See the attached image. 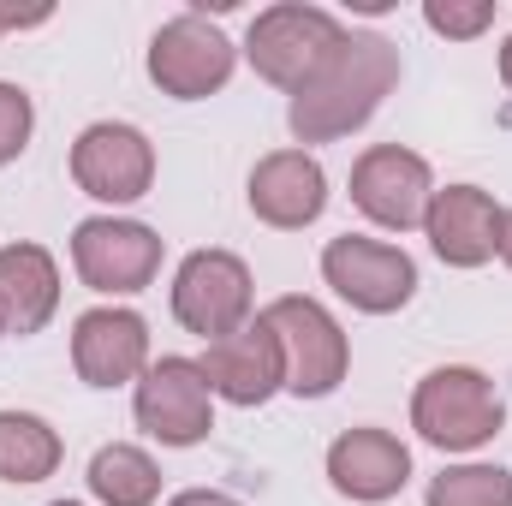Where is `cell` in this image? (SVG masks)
<instances>
[{
    "label": "cell",
    "mask_w": 512,
    "mask_h": 506,
    "mask_svg": "<svg viewBox=\"0 0 512 506\" xmlns=\"http://www.w3.org/2000/svg\"><path fill=\"white\" fill-rule=\"evenodd\" d=\"M399 84V48L376 30H346V42L322 60V72L292 90L286 126L298 143H334L370 126V114L382 108Z\"/></svg>",
    "instance_id": "6da1fadb"
},
{
    "label": "cell",
    "mask_w": 512,
    "mask_h": 506,
    "mask_svg": "<svg viewBox=\"0 0 512 506\" xmlns=\"http://www.w3.org/2000/svg\"><path fill=\"white\" fill-rule=\"evenodd\" d=\"M501 423H507V405L495 381L471 364H441L411 393V429L441 453H477L501 435Z\"/></svg>",
    "instance_id": "7a4b0ae2"
},
{
    "label": "cell",
    "mask_w": 512,
    "mask_h": 506,
    "mask_svg": "<svg viewBox=\"0 0 512 506\" xmlns=\"http://www.w3.org/2000/svg\"><path fill=\"white\" fill-rule=\"evenodd\" d=\"M346 42V24L328 12V6H304V0H286V6H268L256 12L251 30H245V60L262 84L274 90H304L322 60Z\"/></svg>",
    "instance_id": "3957f363"
},
{
    "label": "cell",
    "mask_w": 512,
    "mask_h": 506,
    "mask_svg": "<svg viewBox=\"0 0 512 506\" xmlns=\"http://www.w3.org/2000/svg\"><path fill=\"white\" fill-rule=\"evenodd\" d=\"M262 322H268V334H274V346H280L286 393H298V399H328V393L346 381V370H352L346 328H340L316 298L286 292V298H274V304L262 310Z\"/></svg>",
    "instance_id": "277c9868"
},
{
    "label": "cell",
    "mask_w": 512,
    "mask_h": 506,
    "mask_svg": "<svg viewBox=\"0 0 512 506\" xmlns=\"http://www.w3.org/2000/svg\"><path fill=\"white\" fill-rule=\"evenodd\" d=\"M233 66H239V48L203 12H179L149 36V78L173 102H203V96L227 90Z\"/></svg>",
    "instance_id": "5b68a950"
},
{
    "label": "cell",
    "mask_w": 512,
    "mask_h": 506,
    "mask_svg": "<svg viewBox=\"0 0 512 506\" xmlns=\"http://www.w3.org/2000/svg\"><path fill=\"white\" fill-rule=\"evenodd\" d=\"M137 429L161 447H197L215 429V393L197 358H155L131 393Z\"/></svg>",
    "instance_id": "8992f818"
},
{
    "label": "cell",
    "mask_w": 512,
    "mask_h": 506,
    "mask_svg": "<svg viewBox=\"0 0 512 506\" xmlns=\"http://www.w3.org/2000/svg\"><path fill=\"white\" fill-rule=\"evenodd\" d=\"M251 268L233 251H191L173 274V316L197 340H227L251 322Z\"/></svg>",
    "instance_id": "52a82bcc"
},
{
    "label": "cell",
    "mask_w": 512,
    "mask_h": 506,
    "mask_svg": "<svg viewBox=\"0 0 512 506\" xmlns=\"http://www.w3.org/2000/svg\"><path fill=\"white\" fill-rule=\"evenodd\" d=\"M72 268L90 292L102 298H131L161 274V239L143 221L120 215H90L72 227Z\"/></svg>",
    "instance_id": "ba28073f"
},
{
    "label": "cell",
    "mask_w": 512,
    "mask_h": 506,
    "mask_svg": "<svg viewBox=\"0 0 512 506\" xmlns=\"http://www.w3.org/2000/svg\"><path fill=\"white\" fill-rule=\"evenodd\" d=\"M322 280L364 316H393L411 304L417 292V262L387 245V239H364V233H340L322 245Z\"/></svg>",
    "instance_id": "9c48e42d"
},
{
    "label": "cell",
    "mask_w": 512,
    "mask_h": 506,
    "mask_svg": "<svg viewBox=\"0 0 512 506\" xmlns=\"http://www.w3.org/2000/svg\"><path fill=\"white\" fill-rule=\"evenodd\" d=\"M72 185L108 209L137 203L155 185V143L126 120H96L72 143Z\"/></svg>",
    "instance_id": "30bf717a"
},
{
    "label": "cell",
    "mask_w": 512,
    "mask_h": 506,
    "mask_svg": "<svg viewBox=\"0 0 512 506\" xmlns=\"http://www.w3.org/2000/svg\"><path fill=\"white\" fill-rule=\"evenodd\" d=\"M429 197H435V173L417 149L405 143H376L352 161V203L387 227V233H411L423 227L429 215Z\"/></svg>",
    "instance_id": "8fae6325"
},
{
    "label": "cell",
    "mask_w": 512,
    "mask_h": 506,
    "mask_svg": "<svg viewBox=\"0 0 512 506\" xmlns=\"http://www.w3.org/2000/svg\"><path fill=\"white\" fill-rule=\"evenodd\" d=\"M501 233H507V209L483 191V185H447L429 197L423 215V239L447 268H483L501 256Z\"/></svg>",
    "instance_id": "7c38bea8"
},
{
    "label": "cell",
    "mask_w": 512,
    "mask_h": 506,
    "mask_svg": "<svg viewBox=\"0 0 512 506\" xmlns=\"http://www.w3.org/2000/svg\"><path fill=\"white\" fill-rule=\"evenodd\" d=\"M149 322L137 310L120 304H102V310H84L72 322V370L84 387H137V376L149 370Z\"/></svg>",
    "instance_id": "4fadbf2b"
},
{
    "label": "cell",
    "mask_w": 512,
    "mask_h": 506,
    "mask_svg": "<svg viewBox=\"0 0 512 506\" xmlns=\"http://www.w3.org/2000/svg\"><path fill=\"white\" fill-rule=\"evenodd\" d=\"M245 197H251V215L262 227L298 233L328 209V173H322V161L310 149H274L251 167Z\"/></svg>",
    "instance_id": "5bb4252c"
},
{
    "label": "cell",
    "mask_w": 512,
    "mask_h": 506,
    "mask_svg": "<svg viewBox=\"0 0 512 506\" xmlns=\"http://www.w3.org/2000/svg\"><path fill=\"white\" fill-rule=\"evenodd\" d=\"M203 376H209V393L227 399V405H268L280 387H286V370H280V346L268 334V322L251 316L245 328H233L227 340H209V352L197 358Z\"/></svg>",
    "instance_id": "9a60e30c"
},
{
    "label": "cell",
    "mask_w": 512,
    "mask_h": 506,
    "mask_svg": "<svg viewBox=\"0 0 512 506\" xmlns=\"http://www.w3.org/2000/svg\"><path fill=\"white\" fill-rule=\"evenodd\" d=\"M328 483L358 506H382L411 483V447L393 429H346L328 447Z\"/></svg>",
    "instance_id": "2e32d148"
},
{
    "label": "cell",
    "mask_w": 512,
    "mask_h": 506,
    "mask_svg": "<svg viewBox=\"0 0 512 506\" xmlns=\"http://www.w3.org/2000/svg\"><path fill=\"white\" fill-rule=\"evenodd\" d=\"M60 310V262L42 245H0V334H42Z\"/></svg>",
    "instance_id": "e0dca14e"
},
{
    "label": "cell",
    "mask_w": 512,
    "mask_h": 506,
    "mask_svg": "<svg viewBox=\"0 0 512 506\" xmlns=\"http://www.w3.org/2000/svg\"><path fill=\"white\" fill-rule=\"evenodd\" d=\"M66 459L60 435L36 411H0V483H42Z\"/></svg>",
    "instance_id": "ac0fdd59"
},
{
    "label": "cell",
    "mask_w": 512,
    "mask_h": 506,
    "mask_svg": "<svg viewBox=\"0 0 512 506\" xmlns=\"http://www.w3.org/2000/svg\"><path fill=\"white\" fill-rule=\"evenodd\" d=\"M90 495L102 506H155L161 501V465L131 441H108L90 459Z\"/></svg>",
    "instance_id": "d6986e66"
},
{
    "label": "cell",
    "mask_w": 512,
    "mask_h": 506,
    "mask_svg": "<svg viewBox=\"0 0 512 506\" xmlns=\"http://www.w3.org/2000/svg\"><path fill=\"white\" fill-rule=\"evenodd\" d=\"M429 506H512V471L501 465H447L429 477Z\"/></svg>",
    "instance_id": "ffe728a7"
},
{
    "label": "cell",
    "mask_w": 512,
    "mask_h": 506,
    "mask_svg": "<svg viewBox=\"0 0 512 506\" xmlns=\"http://www.w3.org/2000/svg\"><path fill=\"white\" fill-rule=\"evenodd\" d=\"M423 24L447 42H471L495 24V0H429L423 6Z\"/></svg>",
    "instance_id": "44dd1931"
},
{
    "label": "cell",
    "mask_w": 512,
    "mask_h": 506,
    "mask_svg": "<svg viewBox=\"0 0 512 506\" xmlns=\"http://www.w3.org/2000/svg\"><path fill=\"white\" fill-rule=\"evenodd\" d=\"M30 131H36V108L18 84H0V167L18 161L30 149Z\"/></svg>",
    "instance_id": "7402d4cb"
},
{
    "label": "cell",
    "mask_w": 512,
    "mask_h": 506,
    "mask_svg": "<svg viewBox=\"0 0 512 506\" xmlns=\"http://www.w3.org/2000/svg\"><path fill=\"white\" fill-rule=\"evenodd\" d=\"M167 506H245V501H233V495H221V489H185V495H173Z\"/></svg>",
    "instance_id": "603a6c76"
},
{
    "label": "cell",
    "mask_w": 512,
    "mask_h": 506,
    "mask_svg": "<svg viewBox=\"0 0 512 506\" xmlns=\"http://www.w3.org/2000/svg\"><path fill=\"white\" fill-rule=\"evenodd\" d=\"M501 84L512 90V36H507V48H501Z\"/></svg>",
    "instance_id": "cb8c5ba5"
},
{
    "label": "cell",
    "mask_w": 512,
    "mask_h": 506,
    "mask_svg": "<svg viewBox=\"0 0 512 506\" xmlns=\"http://www.w3.org/2000/svg\"><path fill=\"white\" fill-rule=\"evenodd\" d=\"M501 262L512 268V209H507V233H501Z\"/></svg>",
    "instance_id": "d4e9b609"
},
{
    "label": "cell",
    "mask_w": 512,
    "mask_h": 506,
    "mask_svg": "<svg viewBox=\"0 0 512 506\" xmlns=\"http://www.w3.org/2000/svg\"><path fill=\"white\" fill-rule=\"evenodd\" d=\"M48 506H84V501H48Z\"/></svg>",
    "instance_id": "484cf974"
},
{
    "label": "cell",
    "mask_w": 512,
    "mask_h": 506,
    "mask_svg": "<svg viewBox=\"0 0 512 506\" xmlns=\"http://www.w3.org/2000/svg\"><path fill=\"white\" fill-rule=\"evenodd\" d=\"M0 36H6V30H0Z\"/></svg>",
    "instance_id": "4316f807"
},
{
    "label": "cell",
    "mask_w": 512,
    "mask_h": 506,
    "mask_svg": "<svg viewBox=\"0 0 512 506\" xmlns=\"http://www.w3.org/2000/svg\"><path fill=\"white\" fill-rule=\"evenodd\" d=\"M0 340H6V334H0Z\"/></svg>",
    "instance_id": "83f0119b"
}]
</instances>
